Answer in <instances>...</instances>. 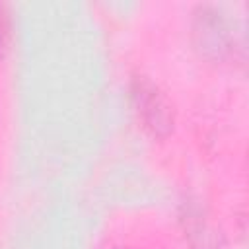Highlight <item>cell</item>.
Wrapping results in <instances>:
<instances>
[{
    "instance_id": "1",
    "label": "cell",
    "mask_w": 249,
    "mask_h": 249,
    "mask_svg": "<svg viewBox=\"0 0 249 249\" xmlns=\"http://www.w3.org/2000/svg\"><path fill=\"white\" fill-rule=\"evenodd\" d=\"M191 33L195 49L208 60H224L235 51V31L220 6H196L193 12Z\"/></svg>"
},
{
    "instance_id": "2",
    "label": "cell",
    "mask_w": 249,
    "mask_h": 249,
    "mask_svg": "<svg viewBox=\"0 0 249 249\" xmlns=\"http://www.w3.org/2000/svg\"><path fill=\"white\" fill-rule=\"evenodd\" d=\"M128 89L132 109L144 130L154 138H167L175 126V111L160 86L144 74H134Z\"/></svg>"
},
{
    "instance_id": "4",
    "label": "cell",
    "mask_w": 249,
    "mask_h": 249,
    "mask_svg": "<svg viewBox=\"0 0 249 249\" xmlns=\"http://www.w3.org/2000/svg\"><path fill=\"white\" fill-rule=\"evenodd\" d=\"M101 249H128V247L123 245L121 241H113V239H111V241H105V243L101 245Z\"/></svg>"
},
{
    "instance_id": "3",
    "label": "cell",
    "mask_w": 249,
    "mask_h": 249,
    "mask_svg": "<svg viewBox=\"0 0 249 249\" xmlns=\"http://www.w3.org/2000/svg\"><path fill=\"white\" fill-rule=\"evenodd\" d=\"M8 41H10V18L6 6L0 2V53L6 49Z\"/></svg>"
}]
</instances>
